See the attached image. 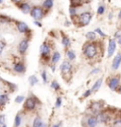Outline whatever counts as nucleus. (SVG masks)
<instances>
[{"mask_svg": "<svg viewBox=\"0 0 121 127\" xmlns=\"http://www.w3.org/2000/svg\"><path fill=\"white\" fill-rule=\"evenodd\" d=\"M42 79L44 84H47L48 83V76H47V72L46 71H43L42 72Z\"/></svg>", "mask_w": 121, "mask_h": 127, "instance_id": "72a5a7b5", "label": "nucleus"}, {"mask_svg": "<svg viewBox=\"0 0 121 127\" xmlns=\"http://www.w3.org/2000/svg\"><path fill=\"white\" fill-rule=\"evenodd\" d=\"M38 78H37L35 75H31V76H29L28 77V83H29V85H31V86H34V85H36L38 84Z\"/></svg>", "mask_w": 121, "mask_h": 127, "instance_id": "4be33fe9", "label": "nucleus"}, {"mask_svg": "<svg viewBox=\"0 0 121 127\" xmlns=\"http://www.w3.org/2000/svg\"><path fill=\"white\" fill-rule=\"evenodd\" d=\"M62 102H63V100H62V98L61 97H58L57 98V100H56V103H55V106L57 107V108H60L61 105H62Z\"/></svg>", "mask_w": 121, "mask_h": 127, "instance_id": "473e14b6", "label": "nucleus"}, {"mask_svg": "<svg viewBox=\"0 0 121 127\" xmlns=\"http://www.w3.org/2000/svg\"><path fill=\"white\" fill-rule=\"evenodd\" d=\"M0 124L1 125L5 124V116L4 115H0Z\"/></svg>", "mask_w": 121, "mask_h": 127, "instance_id": "4c0bfd02", "label": "nucleus"}, {"mask_svg": "<svg viewBox=\"0 0 121 127\" xmlns=\"http://www.w3.org/2000/svg\"><path fill=\"white\" fill-rule=\"evenodd\" d=\"M52 127H61V123H56V124H54Z\"/></svg>", "mask_w": 121, "mask_h": 127, "instance_id": "a19ab883", "label": "nucleus"}, {"mask_svg": "<svg viewBox=\"0 0 121 127\" xmlns=\"http://www.w3.org/2000/svg\"><path fill=\"white\" fill-rule=\"evenodd\" d=\"M105 6L104 5H99L98 6V8H97V14L98 15H102V14H104V12H105Z\"/></svg>", "mask_w": 121, "mask_h": 127, "instance_id": "bb28decb", "label": "nucleus"}, {"mask_svg": "<svg viewBox=\"0 0 121 127\" xmlns=\"http://www.w3.org/2000/svg\"><path fill=\"white\" fill-rule=\"evenodd\" d=\"M0 21L1 22H4V23H10L11 21V18L7 17V16H3V15H0Z\"/></svg>", "mask_w": 121, "mask_h": 127, "instance_id": "2f4dec72", "label": "nucleus"}, {"mask_svg": "<svg viewBox=\"0 0 121 127\" xmlns=\"http://www.w3.org/2000/svg\"><path fill=\"white\" fill-rule=\"evenodd\" d=\"M51 87L54 90H60V88H61V86H60V85H59V83L57 81H52L51 82Z\"/></svg>", "mask_w": 121, "mask_h": 127, "instance_id": "cd10ccee", "label": "nucleus"}, {"mask_svg": "<svg viewBox=\"0 0 121 127\" xmlns=\"http://www.w3.org/2000/svg\"><path fill=\"white\" fill-rule=\"evenodd\" d=\"M3 3H4V2H3V1H1V0H0V4H3Z\"/></svg>", "mask_w": 121, "mask_h": 127, "instance_id": "de8ad7c7", "label": "nucleus"}, {"mask_svg": "<svg viewBox=\"0 0 121 127\" xmlns=\"http://www.w3.org/2000/svg\"><path fill=\"white\" fill-rule=\"evenodd\" d=\"M39 103V101H37L36 98H33V97H29L27 98L26 101H25V103H24V108L27 110V111H32L36 108L37 104Z\"/></svg>", "mask_w": 121, "mask_h": 127, "instance_id": "39448f33", "label": "nucleus"}, {"mask_svg": "<svg viewBox=\"0 0 121 127\" xmlns=\"http://www.w3.org/2000/svg\"><path fill=\"white\" fill-rule=\"evenodd\" d=\"M24 101H25V97L24 96H17L15 98V100H14L15 103H21Z\"/></svg>", "mask_w": 121, "mask_h": 127, "instance_id": "7c9ffc66", "label": "nucleus"}, {"mask_svg": "<svg viewBox=\"0 0 121 127\" xmlns=\"http://www.w3.org/2000/svg\"><path fill=\"white\" fill-rule=\"evenodd\" d=\"M13 70L15 71L16 73H19V74H22L26 71V66L23 63H16L14 65H13Z\"/></svg>", "mask_w": 121, "mask_h": 127, "instance_id": "ddd939ff", "label": "nucleus"}, {"mask_svg": "<svg viewBox=\"0 0 121 127\" xmlns=\"http://www.w3.org/2000/svg\"><path fill=\"white\" fill-rule=\"evenodd\" d=\"M119 78L118 77H112L108 81V86L110 87L111 90L116 91L119 87Z\"/></svg>", "mask_w": 121, "mask_h": 127, "instance_id": "0eeeda50", "label": "nucleus"}, {"mask_svg": "<svg viewBox=\"0 0 121 127\" xmlns=\"http://www.w3.org/2000/svg\"><path fill=\"white\" fill-rule=\"evenodd\" d=\"M94 32H95L96 34H97V33H98V34H99V35L101 36V37H104V38H105L106 36H107V35H106L105 33H104V32H102L101 30H100L99 28H97V29H96L95 31H94Z\"/></svg>", "mask_w": 121, "mask_h": 127, "instance_id": "c756f323", "label": "nucleus"}, {"mask_svg": "<svg viewBox=\"0 0 121 127\" xmlns=\"http://www.w3.org/2000/svg\"><path fill=\"white\" fill-rule=\"evenodd\" d=\"M28 47H29L28 39H23L18 45V48H18V52L20 54H25L26 52V50L28 49Z\"/></svg>", "mask_w": 121, "mask_h": 127, "instance_id": "423d86ee", "label": "nucleus"}, {"mask_svg": "<svg viewBox=\"0 0 121 127\" xmlns=\"http://www.w3.org/2000/svg\"><path fill=\"white\" fill-rule=\"evenodd\" d=\"M1 126H2V125H1V124H0V127H1Z\"/></svg>", "mask_w": 121, "mask_h": 127, "instance_id": "09e8293b", "label": "nucleus"}, {"mask_svg": "<svg viewBox=\"0 0 121 127\" xmlns=\"http://www.w3.org/2000/svg\"><path fill=\"white\" fill-rule=\"evenodd\" d=\"M16 27H17V30L20 33H27V32H30L28 25L25 22L17 21L16 22Z\"/></svg>", "mask_w": 121, "mask_h": 127, "instance_id": "9d476101", "label": "nucleus"}, {"mask_svg": "<svg viewBox=\"0 0 121 127\" xmlns=\"http://www.w3.org/2000/svg\"><path fill=\"white\" fill-rule=\"evenodd\" d=\"M21 122H22V117L20 115H16L15 119H14V126L19 127L21 125Z\"/></svg>", "mask_w": 121, "mask_h": 127, "instance_id": "393cba45", "label": "nucleus"}, {"mask_svg": "<svg viewBox=\"0 0 121 127\" xmlns=\"http://www.w3.org/2000/svg\"><path fill=\"white\" fill-rule=\"evenodd\" d=\"M55 68H56V67H55V65H54V64H52V65H51V69H52L53 72L55 71Z\"/></svg>", "mask_w": 121, "mask_h": 127, "instance_id": "79ce46f5", "label": "nucleus"}, {"mask_svg": "<svg viewBox=\"0 0 121 127\" xmlns=\"http://www.w3.org/2000/svg\"><path fill=\"white\" fill-rule=\"evenodd\" d=\"M62 43H63V46L64 47V48H68V47H70V45H71V41H70V39H69L67 36H65V35H63V36Z\"/></svg>", "mask_w": 121, "mask_h": 127, "instance_id": "b1692460", "label": "nucleus"}, {"mask_svg": "<svg viewBox=\"0 0 121 127\" xmlns=\"http://www.w3.org/2000/svg\"><path fill=\"white\" fill-rule=\"evenodd\" d=\"M60 59H61V53L59 51H55L53 53L52 57H51V62H52L53 64H55L60 61Z\"/></svg>", "mask_w": 121, "mask_h": 127, "instance_id": "a211bd4d", "label": "nucleus"}, {"mask_svg": "<svg viewBox=\"0 0 121 127\" xmlns=\"http://www.w3.org/2000/svg\"><path fill=\"white\" fill-rule=\"evenodd\" d=\"M98 123V121L96 116H91L87 119V125L88 127H97Z\"/></svg>", "mask_w": 121, "mask_h": 127, "instance_id": "2eb2a0df", "label": "nucleus"}, {"mask_svg": "<svg viewBox=\"0 0 121 127\" xmlns=\"http://www.w3.org/2000/svg\"><path fill=\"white\" fill-rule=\"evenodd\" d=\"M102 82H103V80L102 79H98L95 82V84L93 85V87H92V92H97V91H98L99 88L101 87V85H102Z\"/></svg>", "mask_w": 121, "mask_h": 127, "instance_id": "dca6fc26", "label": "nucleus"}, {"mask_svg": "<svg viewBox=\"0 0 121 127\" xmlns=\"http://www.w3.org/2000/svg\"><path fill=\"white\" fill-rule=\"evenodd\" d=\"M8 101H9V96L7 94L0 95V106H4Z\"/></svg>", "mask_w": 121, "mask_h": 127, "instance_id": "aec40b11", "label": "nucleus"}, {"mask_svg": "<svg viewBox=\"0 0 121 127\" xmlns=\"http://www.w3.org/2000/svg\"><path fill=\"white\" fill-rule=\"evenodd\" d=\"M113 127H121V118H117L115 120Z\"/></svg>", "mask_w": 121, "mask_h": 127, "instance_id": "c85d7f7f", "label": "nucleus"}, {"mask_svg": "<svg viewBox=\"0 0 121 127\" xmlns=\"http://www.w3.org/2000/svg\"><path fill=\"white\" fill-rule=\"evenodd\" d=\"M43 125V121L40 117H36L34 120H33V122H32V127H42Z\"/></svg>", "mask_w": 121, "mask_h": 127, "instance_id": "6ab92c4d", "label": "nucleus"}, {"mask_svg": "<svg viewBox=\"0 0 121 127\" xmlns=\"http://www.w3.org/2000/svg\"><path fill=\"white\" fill-rule=\"evenodd\" d=\"M121 64V53H118L116 57L113 60V63H112V69L113 70H117L118 67L120 66Z\"/></svg>", "mask_w": 121, "mask_h": 127, "instance_id": "f8f14e48", "label": "nucleus"}, {"mask_svg": "<svg viewBox=\"0 0 121 127\" xmlns=\"http://www.w3.org/2000/svg\"><path fill=\"white\" fill-rule=\"evenodd\" d=\"M1 127H7V125H6V124H3V125H2Z\"/></svg>", "mask_w": 121, "mask_h": 127, "instance_id": "49530a36", "label": "nucleus"}, {"mask_svg": "<svg viewBox=\"0 0 121 127\" xmlns=\"http://www.w3.org/2000/svg\"><path fill=\"white\" fill-rule=\"evenodd\" d=\"M45 12L46 11H44V9L41 6H34V7H31V10H30L29 13H30L32 18L35 19V21H39L45 16Z\"/></svg>", "mask_w": 121, "mask_h": 127, "instance_id": "20e7f679", "label": "nucleus"}, {"mask_svg": "<svg viewBox=\"0 0 121 127\" xmlns=\"http://www.w3.org/2000/svg\"><path fill=\"white\" fill-rule=\"evenodd\" d=\"M82 52L84 54V56L89 60H92L97 57V52H98V48L97 46L95 43H86L83 48H82Z\"/></svg>", "mask_w": 121, "mask_h": 127, "instance_id": "f257e3e1", "label": "nucleus"}, {"mask_svg": "<svg viewBox=\"0 0 121 127\" xmlns=\"http://www.w3.org/2000/svg\"><path fill=\"white\" fill-rule=\"evenodd\" d=\"M54 5V2H53L52 0H45V1H43L42 3V8L43 9H47V10H49V9H51Z\"/></svg>", "mask_w": 121, "mask_h": 127, "instance_id": "f3484780", "label": "nucleus"}, {"mask_svg": "<svg viewBox=\"0 0 121 127\" xmlns=\"http://www.w3.org/2000/svg\"><path fill=\"white\" fill-rule=\"evenodd\" d=\"M50 51H51V48L48 43L46 42L44 43L40 48V53H41V56L43 58H48V55L50 54Z\"/></svg>", "mask_w": 121, "mask_h": 127, "instance_id": "1a4fd4ad", "label": "nucleus"}, {"mask_svg": "<svg viewBox=\"0 0 121 127\" xmlns=\"http://www.w3.org/2000/svg\"><path fill=\"white\" fill-rule=\"evenodd\" d=\"M34 25L37 27H42V23H40L39 21H34Z\"/></svg>", "mask_w": 121, "mask_h": 127, "instance_id": "ea45409f", "label": "nucleus"}, {"mask_svg": "<svg viewBox=\"0 0 121 127\" xmlns=\"http://www.w3.org/2000/svg\"><path fill=\"white\" fill-rule=\"evenodd\" d=\"M17 7L21 10V11L23 13H29L30 10H31V6L29 5L26 2H17Z\"/></svg>", "mask_w": 121, "mask_h": 127, "instance_id": "9b49d317", "label": "nucleus"}, {"mask_svg": "<svg viewBox=\"0 0 121 127\" xmlns=\"http://www.w3.org/2000/svg\"><path fill=\"white\" fill-rule=\"evenodd\" d=\"M115 38H117V39H120V38H121V32H116V33H115Z\"/></svg>", "mask_w": 121, "mask_h": 127, "instance_id": "58836bf2", "label": "nucleus"}, {"mask_svg": "<svg viewBox=\"0 0 121 127\" xmlns=\"http://www.w3.org/2000/svg\"><path fill=\"white\" fill-rule=\"evenodd\" d=\"M118 18H119V19H121V11H119V13H118Z\"/></svg>", "mask_w": 121, "mask_h": 127, "instance_id": "a18cd8bd", "label": "nucleus"}, {"mask_svg": "<svg viewBox=\"0 0 121 127\" xmlns=\"http://www.w3.org/2000/svg\"><path fill=\"white\" fill-rule=\"evenodd\" d=\"M60 69H61V73H62L63 78L69 79L72 76V64L67 60L63 61L62 63L61 66H60Z\"/></svg>", "mask_w": 121, "mask_h": 127, "instance_id": "f03ea898", "label": "nucleus"}, {"mask_svg": "<svg viewBox=\"0 0 121 127\" xmlns=\"http://www.w3.org/2000/svg\"><path fill=\"white\" fill-rule=\"evenodd\" d=\"M66 56H67V58L70 60V61H73L76 59V52L74 51L73 49H68L67 51H66Z\"/></svg>", "mask_w": 121, "mask_h": 127, "instance_id": "5701e85b", "label": "nucleus"}, {"mask_svg": "<svg viewBox=\"0 0 121 127\" xmlns=\"http://www.w3.org/2000/svg\"><path fill=\"white\" fill-rule=\"evenodd\" d=\"M117 43H118V44H119V45L121 46V38H120V39H118V40H117Z\"/></svg>", "mask_w": 121, "mask_h": 127, "instance_id": "c03bdc74", "label": "nucleus"}, {"mask_svg": "<svg viewBox=\"0 0 121 127\" xmlns=\"http://www.w3.org/2000/svg\"><path fill=\"white\" fill-rule=\"evenodd\" d=\"M117 91H118V93H119V94H121V85L117 88Z\"/></svg>", "mask_w": 121, "mask_h": 127, "instance_id": "37998d69", "label": "nucleus"}, {"mask_svg": "<svg viewBox=\"0 0 121 127\" xmlns=\"http://www.w3.org/2000/svg\"><path fill=\"white\" fill-rule=\"evenodd\" d=\"M116 49V41L115 39H110L109 40V44H108V50H107V55H108L109 58L112 57L115 54Z\"/></svg>", "mask_w": 121, "mask_h": 127, "instance_id": "6e6552de", "label": "nucleus"}, {"mask_svg": "<svg viewBox=\"0 0 121 127\" xmlns=\"http://www.w3.org/2000/svg\"><path fill=\"white\" fill-rule=\"evenodd\" d=\"M69 14H70V16H71V18H72V19H74L75 17H77V16H78L77 10H76L75 8L70 7V8H69Z\"/></svg>", "mask_w": 121, "mask_h": 127, "instance_id": "a878e982", "label": "nucleus"}, {"mask_svg": "<svg viewBox=\"0 0 121 127\" xmlns=\"http://www.w3.org/2000/svg\"><path fill=\"white\" fill-rule=\"evenodd\" d=\"M100 71H101V69H100L99 67H96V68H94L91 72H90V74L91 75L97 74V73H100Z\"/></svg>", "mask_w": 121, "mask_h": 127, "instance_id": "f704fd0d", "label": "nucleus"}, {"mask_svg": "<svg viewBox=\"0 0 121 127\" xmlns=\"http://www.w3.org/2000/svg\"><path fill=\"white\" fill-rule=\"evenodd\" d=\"M85 37L86 39L88 40V41H95L96 38H97V34H96L94 32H88L86 33V35H85Z\"/></svg>", "mask_w": 121, "mask_h": 127, "instance_id": "412c9836", "label": "nucleus"}, {"mask_svg": "<svg viewBox=\"0 0 121 127\" xmlns=\"http://www.w3.org/2000/svg\"><path fill=\"white\" fill-rule=\"evenodd\" d=\"M6 47V44L3 41H0V54L3 52V50H4V48Z\"/></svg>", "mask_w": 121, "mask_h": 127, "instance_id": "e433bc0d", "label": "nucleus"}, {"mask_svg": "<svg viewBox=\"0 0 121 127\" xmlns=\"http://www.w3.org/2000/svg\"><path fill=\"white\" fill-rule=\"evenodd\" d=\"M91 93H92V90H91V89L86 90L84 93H83L82 97H83V98H88V97H89V96L91 95Z\"/></svg>", "mask_w": 121, "mask_h": 127, "instance_id": "c9c22d12", "label": "nucleus"}, {"mask_svg": "<svg viewBox=\"0 0 121 127\" xmlns=\"http://www.w3.org/2000/svg\"><path fill=\"white\" fill-rule=\"evenodd\" d=\"M92 13L89 11H84L82 13H80L79 15L77 16V20H78V25L79 27H85L89 25V23L92 20Z\"/></svg>", "mask_w": 121, "mask_h": 127, "instance_id": "7ed1b4c3", "label": "nucleus"}, {"mask_svg": "<svg viewBox=\"0 0 121 127\" xmlns=\"http://www.w3.org/2000/svg\"><path fill=\"white\" fill-rule=\"evenodd\" d=\"M102 106H103V103H99V102H93L91 106H90V108H91V110L93 112H95L97 113V115L100 113V112L102 111Z\"/></svg>", "mask_w": 121, "mask_h": 127, "instance_id": "4468645a", "label": "nucleus"}]
</instances>
